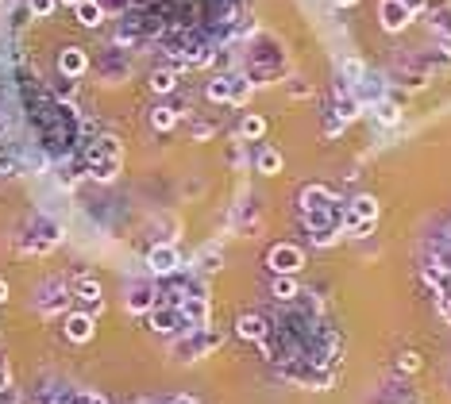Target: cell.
<instances>
[{"label":"cell","mask_w":451,"mask_h":404,"mask_svg":"<svg viewBox=\"0 0 451 404\" xmlns=\"http://www.w3.org/2000/svg\"><path fill=\"white\" fill-rule=\"evenodd\" d=\"M66 339L70 343H89L93 339V316H85V312H70V316H66Z\"/></svg>","instance_id":"1"},{"label":"cell","mask_w":451,"mask_h":404,"mask_svg":"<svg viewBox=\"0 0 451 404\" xmlns=\"http://www.w3.org/2000/svg\"><path fill=\"white\" fill-rule=\"evenodd\" d=\"M270 266H274L278 274H297L301 270V251L297 246H274V251H270Z\"/></svg>","instance_id":"2"},{"label":"cell","mask_w":451,"mask_h":404,"mask_svg":"<svg viewBox=\"0 0 451 404\" xmlns=\"http://www.w3.org/2000/svg\"><path fill=\"white\" fill-rule=\"evenodd\" d=\"M178 262H182V258H178V251H174L170 243H162V246H154V251H151L147 266H151L154 274H174V270H178Z\"/></svg>","instance_id":"3"},{"label":"cell","mask_w":451,"mask_h":404,"mask_svg":"<svg viewBox=\"0 0 451 404\" xmlns=\"http://www.w3.org/2000/svg\"><path fill=\"white\" fill-rule=\"evenodd\" d=\"M182 320L190 327L209 324V301H204V296H185V301H182Z\"/></svg>","instance_id":"4"},{"label":"cell","mask_w":451,"mask_h":404,"mask_svg":"<svg viewBox=\"0 0 451 404\" xmlns=\"http://www.w3.org/2000/svg\"><path fill=\"white\" fill-rule=\"evenodd\" d=\"M409 15H413V8H409V4H401V0H386V4H382V23H386L390 31L405 27V23H409Z\"/></svg>","instance_id":"5"},{"label":"cell","mask_w":451,"mask_h":404,"mask_svg":"<svg viewBox=\"0 0 451 404\" xmlns=\"http://www.w3.org/2000/svg\"><path fill=\"white\" fill-rule=\"evenodd\" d=\"M73 293H78L93 312H101V285H97L93 277H78V282H73Z\"/></svg>","instance_id":"6"},{"label":"cell","mask_w":451,"mask_h":404,"mask_svg":"<svg viewBox=\"0 0 451 404\" xmlns=\"http://www.w3.org/2000/svg\"><path fill=\"white\" fill-rule=\"evenodd\" d=\"M58 70L66 73V77H81V73H85V54L81 51H62V58H58Z\"/></svg>","instance_id":"7"},{"label":"cell","mask_w":451,"mask_h":404,"mask_svg":"<svg viewBox=\"0 0 451 404\" xmlns=\"http://www.w3.org/2000/svg\"><path fill=\"white\" fill-rule=\"evenodd\" d=\"M235 332H240L243 339H255V343H262V339H266V324H262L259 316H243Z\"/></svg>","instance_id":"8"},{"label":"cell","mask_w":451,"mask_h":404,"mask_svg":"<svg viewBox=\"0 0 451 404\" xmlns=\"http://www.w3.org/2000/svg\"><path fill=\"white\" fill-rule=\"evenodd\" d=\"M73 12H78V20L85 23V27H97V23L104 20V12H101V4H97V0H81Z\"/></svg>","instance_id":"9"},{"label":"cell","mask_w":451,"mask_h":404,"mask_svg":"<svg viewBox=\"0 0 451 404\" xmlns=\"http://www.w3.org/2000/svg\"><path fill=\"white\" fill-rule=\"evenodd\" d=\"M335 115H340L343 123H347V120H355V115H363V104H359V96L343 93L340 101H335Z\"/></svg>","instance_id":"10"},{"label":"cell","mask_w":451,"mask_h":404,"mask_svg":"<svg viewBox=\"0 0 451 404\" xmlns=\"http://www.w3.org/2000/svg\"><path fill=\"white\" fill-rule=\"evenodd\" d=\"M151 304H154V293L151 289H131V296H128V312H151Z\"/></svg>","instance_id":"11"},{"label":"cell","mask_w":451,"mask_h":404,"mask_svg":"<svg viewBox=\"0 0 451 404\" xmlns=\"http://www.w3.org/2000/svg\"><path fill=\"white\" fill-rule=\"evenodd\" d=\"M378 220V201H374V196H359L355 204H351V220Z\"/></svg>","instance_id":"12"},{"label":"cell","mask_w":451,"mask_h":404,"mask_svg":"<svg viewBox=\"0 0 451 404\" xmlns=\"http://www.w3.org/2000/svg\"><path fill=\"white\" fill-rule=\"evenodd\" d=\"M266 135V123H262V115H247L240 127V139H262Z\"/></svg>","instance_id":"13"},{"label":"cell","mask_w":451,"mask_h":404,"mask_svg":"<svg viewBox=\"0 0 451 404\" xmlns=\"http://www.w3.org/2000/svg\"><path fill=\"white\" fill-rule=\"evenodd\" d=\"M209 101H216V104H224V101H232V81L228 77H216L209 85Z\"/></svg>","instance_id":"14"},{"label":"cell","mask_w":451,"mask_h":404,"mask_svg":"<svg viewBox=\"0 0 451 404\" xmlns=\"http://www.w3.org/2000/svg\"><path fill=\"white\" fill-rule=\"evenodd\" d=\"M151 123H154V131H170L178 123V112L174 108H154L151 112Z\"/></svg>","instance_id":"15"},{"label":"cell","mask_w":451,"mask_h":404,"mask_svg":"<svg viewBox=\"0 0 451 404\" xmlns=\"http://www.w3.org/2000/svg\"><path fill=\"white\" fill-rule=\"evenodd\" d=\"M255 166H259L262 173H278V170H282V154H278V151H259Z\"/></svg>","instance_id":"16"},{"label":"cell","mask_w":451,"mask_h":404,"mask_svg":"<svg viewBox=\"0 0 451 404\" xmlns=\"http://www.w3.org/2000/svg\"><path fill=\"white\" fill-rule=\"evenodd\" d=\"M174 320H178V312H170V308L151 312V327H154V332H174V327H170Z\"/></svg>","instance_id":"17"},{"label":"cell","mask_w":451,"mask_h":404,"mask_svg":"<svg viewBox=\"0 0 451 404\" xmlns=\"http://www.w3.org/2000/svg\"><path fill=\"white\" fill-rule=\"evenodd\" d=\"M151 85H154V93H170V89L178 85V77H174L170 70H159V73L151 77Z\"/></svg>","instance_id":"18"},{"label":"cell","mask_w":451,"mask_h":404,"mask_svg":"<svg viewBox=\"0 0 451 404\" xmlns=\"http://www.w3.org/2000/svg\"><path fill=\"white\" fill-rule=\"evenodd\" d=\"M274 296H278V301L297 296V282H293V277H278V282H274Z\"/></svg>","instance_id":"19"},{"label":"cell","mask_w":451,"mask_h":404,"mask_svg":"<svg viewBox=\"0 0 451 404\" xmlns=\"http://www.w3.org/2000/svg\"><path fill=\"white\" fill-rule=\"evenodd\" d=\"M374 112H378V123H397V104L378 101V104H374Z\"/></svg>","instance_id":"20"},{"label":"cell","mask_w":451,"mask_h":404,"mask_svg":"<svg viewBox=\"0 0 451 404\" xmlns=\"http://www.w3.org/2000/svg\"><path fill=\"white\" fill-rule=\"evenodd\" d=\"M347 231H351V235H371V231H374V220H351Z\"/></svg>","instance_id":"21"},{"label":"cell","mask_w":451,"mask_h":404,"mask_svg":"<svg viewBox=\"0 0 451 404\" xmlns=\"http://www.w3.org/2000/svg\"><path fill=\"white\" fill-rule=\"evenodd\" d=\"M251 96V81H232V101H247Z\"/></svg>","instance_id":"22"},{"label":"cell","mask_w":451,"mask_h":404,"mask_svg":"<svg viewBox=\"0 0 451 404\" xmlns=\"http://www.w3.org/2000/svg\"><path fill=\"white\" fill-rule=\"evenodd\" d=\"M401 370H405V374H413V370H421V358H416L413 351H409V354H401Z\"/></svg>","instance_id":"23"},{"label":"cell","mask_w":451,"mask_h":404,"mask_svg":"<svg viewBox=\"0 0 451 404\" xmlns=\"http://www.w3.org/2000/svg\"><path fill=\"white\" fill-rule=\"evenodd\" d=\"M31 12H35V15H51L54 12V0H31Z\"/></svg>","instance_id":"24"},{"label":"cell","mask_w":451,"mask_h":404,"mask_svg":"<svg viewBox=\"0 0 451 404\" xmlns=\"http://www.w3.org/2000/svg\"><path fill=\"white\" fill-rule=\"evenodd\" d=\"M324 131H328V135H340V131H343V120H340V115H328V120H324Z\"/></svg>","instance_id":"25"},{"label":"cell","mask_w":451,"mask_h":404,"mask_svg":"<svg viewBox=\"0 0 451 404\" xmlns=\"http://www.w3.org/2000/svg\"><path fill=\"white\" fill-rule=\"evenodd\" d=\"M436 308H440V316L451 324V301H447V296H436Z\"/></svg>","instance_id":"26"},{"label":"cell","mask_w":451,"mask_h":404,"mask_svg":"<svg viewBox=\"0 0 451 404\" xmlns=\"http://www.w3.org/2000/svg\"><path fill=\"white\" fill-rule=\"evenodd\" d=\"M4 301H8V282L0 277V304H4Z\"/></svg>","instance_id":"27"},{"label":"cell","mask_w":451,"mask_h":404,"mask_svg":"<svg viewBox=\"0 0 451 404\" xmlns=\"http://www.w3.org/2000/svg\"><path fill=\"white\" fill-rule=\"evenodd\" d=\"M81 404H109L104 397H81Z\"/></svg>","instance_id":"28"},{"label":"cell","mask_w":451,"mask_h":404,"mask_svg":"<svg viewBox=\"0 0 451 404\" xmlns=\"http://www.w3.org/2000/svg\"><path fill=\"white\" fill-rule=\"evenodd\" d=\"M12 173V162H0V177H8Z\"/></svg>","instance_id":"29"},{"label":"cell","mask_w":451,"mask_h":404,"mask_svg":"<svg viewBox=\"0 0 451 404\" xmlns=\"http://www.w3.org/2000/svg\"><path fill=\"white\" fill-rule=\"evenodd\" d=\"M170 404H197L193 397H178V400H170Z\"/></svg>","instance_id":"30"},{"label":"cell","mask_w":451,"mask_h":404,"mask_svg":"<svg viewBox=\"0 0 451 404\" xmlns=\"http://www.w3.org/2000/svg\"><path fill=\"white\" fill-rule=\"evenodd\" d=\"M332 4H340V8H347V4H355V0H332Z\"/></svg>","instance_id":"31"},{"label":"cell","mask_w":451,"mask_h":404,"mask_svg":"<svg viewBox=\"0 0 451 404\" xmlns=\"http://www.w3.org/2000/svg\"><path fill=\"white\" fill-rule=\"evenodd\" d=\"M66 4H73V8H78V4H81V0H66Z\"/></svg>","instance_id":"32"}]
</instances>
